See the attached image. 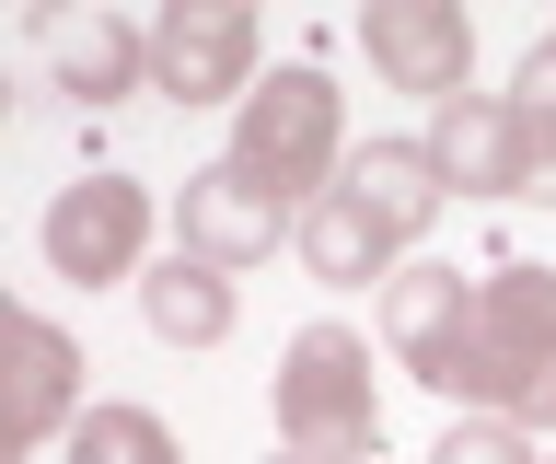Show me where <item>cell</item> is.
I'll return each mask as SVG.
<instances>
[{"label":"cell","mask_w":556,"mask_h":464,"mask_svg":"<svg viewBox=\"0 0 556 464\" xmlns=\"http://www.w3.org/2000/svg\"><path fill=\"white\" fill-rule=\"evenodd\" d=\"M452 406L464 418H510L545 441L556 429V267L510 255L476 279V349L452 372Z\"/></svg>","instance_id":"cell-1"},{"label":"cell","mask_w":556,"mask_h":464,"mask_svg":"<svg viewBox=\"0 0 556 464\" xmlns=\"http://www.w3.org/2000/svg\"><path fill=\"white\" fill-rule=\"evenodd\" d=\"M232 163L267 186L278 210H313V198H337V175H348V105H337V81L313 71V59L267 71V81L232 105Z\"/></svg>","instance_id":"cell-2"},{"label":"cell","mask_w":556,"mask_h":464,"mask_svg":"<svg viewBox=\"0 0 556 464\" xmlns=\"http://www.w3.org/2000/svg\"><path fill=\"white\" fill-rule=\"evenodd\" d=\"M278 453L290 464H371L382 453V394H371V337L302 325L278 349Z\"/></svg>","instance_id":"cell-3"},{"label":"cell","mask_w":556,"mask_h":464,"mask_svg":"<svg viewBox=\"0 0 556 464\" xmlns=\"http://www.w3.org/2000/svg\"><path fill=\"white\" fill-rule=\"evenodd\" d=\"M35 244H47V267L81 279V290L139 279V255H151V186H139V175H81V186H59Z\"/></svg>","instance_id":"cell-4"},{"label":"cell","mask_w":556,"mask_h":464,"mask_svg":"<svg viewBox=\"0 0 556 464\" xmlns=\"http://www.w3.org/2000/svg\"><path fill=\"white\" fill-rule=\"evenodd\" d=\"M151 93H174V105H243L255 93V12L243 0H174L151 24Z\"/></svg>","instance_id":"cell-5"},{"label":"cell","mask_w":556,"mask_h":464,"mask_svg":"<svg viewBox=\"0 0 556 464\" xmlns=\"http://www.w3.org/2000/svg\"><path fill=\"white\" fill-rule=\"evenodd\" d=\"M359 47H371V71L394 93H429V105L476 93V24H464V0H371Z\"/></svg>","instance_id":"cell-6"},{"label":"cell","mask_w":556,"mask_h":464,"mask_svg":"<svg viewBox=\"0 0 556 464\" xmlns=\"http://www.w3.org/2000/svg\"><path fill=\"white\" fill-rule=\"evenodd\" d=\"M382 349H394V372L452 394V372L476 349V279H464V267H429V255L394 267V279H382Z\"/></svg>","instance_id":"cell-7"},{"label":"cell","mask_w":556,"mask_h":464,"mask_svg":"<svg viewBox=\"0 0 556 464\" xmlns=\"http://www.w3.org/2000/svg\"><path fill=\"white\" fill-rule=\"evenodd\" d=\"M278 233H302V221L278 210V198L243 175L232 151H220V163H198V175H186V198H174V255H198V267H220V279H232V267H255V255H278Z\"/></svg>","instance_id":"cell-8"},{"label":"cell","mask_w":556,"mask_h":464,"mask_svg":"<svg viewBox=\"0 0 556 464\" xmlns=\"http://www.w3.org/2000/svg\"><path fill=\"white\" fill-rule=\"evenodd\" d=\"M429 163L452 198H533V128L510 116V93L429 105Z\"/></svg>","instance_id":"cell-9"},{"label":"cell","mask_w":556,"mask_h":464,"mask_svg":"<svg viewBox=\"0 0 556 464\" xmlns=\"http://www.w3.org/2000/svg\"><path fill=\"white\" fill-rule=\"evenodd\" d=\"M35 59L81 105H128L139 81H151V36H139L128 12H104V0L93 12H35Z\"/></svg>","instance_id":"cell-10"},{"label":"cell","mask_w":556,"mask_h":464,"mask_svg":"<svg viewBox=\"0 0 556 464\" xmlns=\"http://www.w3.org/2000/svg\"><path fill=\"white\" fill-rule=\"evenodd\" d=\"M59 429H81V349H70V325L12 314V418H0V453L24 464Z\"/></svg>","instance_id":"cell-11"},{"label":"cell","mask_w":556,"mask_h":464,"mask_svg":"<svg viewBox=\"0 0 556 464\" xmlns=\"http://www.w3.org/2000/svg\"><path fill=\"white\" fill-rule=\"evenodd\" d=\"M337 186L382 221V233H394V244H417V233L452 210V186H441V163H429V140H371V151H348Z\"/></svg>","instance_id":"cell-12"},{"label":"cell","mask_w":556,"mask_h":464,"mask_svg":"<svg viewBox=\"0 0 556 464\" xmlns=\"http://www.w3.org/2000/svg\"><path fill=\"white\" fill-rule=\"evenodd\" d=\"M290 244H302V267H313L325 290H371V279H394V255H406L371 210H359V198H348V186H337V198H313Z\"/></svg>","instance_id":"cell-13"},{"label":"cell","mask_w":556,"mask_h":464,"mask_svg":"<svg viewBox=\"0 0 556 464\" xmlns=\"http://www.w3.org/2000/svg\"><path fill=\"white\" fill-rule=\"evenodd\" d=\"M139 314H151L163 349H220V337H232V279L198 267V255H163V267L139 279Z\"/></svg>","instance_id":"cell-14"},{"label":"cell","mask_w":556,"mask_h":464,"mask_svg":"<svg viewBox=\"0 0 556 464\" xmlns=\"http://www.w3.org/2000/svg\"><path fill=\"white\" fill-rule=\"evenodd\" d=\"M70 464H186V441H174L151 406H81V429H70Z\"/></svg>","instance_id":"cell-15"},{"label":"cell","mask_w":556,"mask_h":464,"mask_svg":"<svg viewBox=\"0 0 556 464\" xmlns=\"http://www.w3.org/2000/svg\"><path fill=\"white\" fill-rule=\"evenodd\" d=\"M429 464H533V429H510V418H452L441 441H429Z\"/></svg>","instance_id":"cell-16"},{"label":"cell","mask_w":556,"mask_h":464,"mask_svg":"<svg viewBox=\"0 0 556 464\" xmlns=\"http://www.w3.org/2000/svg\"><path fill=\"white\" fill-rule=\"evenodd\" d=\"M510 105L521 116H556V47H533V59L510 71Z\"/></svg>","instance_id":"cell-17"},{"label":"cell","mask_w":556,"mask_h":464,"mask_svg":"<svg viewBox=\"0 0 556 464\" xmlns=\"http://www.w3.org/2000/svg\"><path fill=\"white\" fill-rule=\"evenodd\" d=\"M278 464H290V453H278Z\"/></svg>","instance_id":"cell-18"},{"label":"cell","mask_w":556,"mask_h":464,"mask_svg":"<svg viewBox=\"0 0 556 464\" xmlns=\"http://www.w3.org/2000/svg\"><path fill=\"white\" fill-rule=\"evenodd\" d=\"M545 47H556V36H545Z\"/></svg>","instance_id":"cell-19"}]
</instances>
